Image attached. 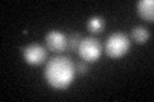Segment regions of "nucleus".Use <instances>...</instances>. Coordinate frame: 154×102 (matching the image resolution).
<instances>
[{
	"mask_svg": "<svg viewBox=\"0 0 154 102\" xmlns=\"http://www.w3.org/2000/svg\"><path fill=\"white\" fill-rule=\"evenodd\" d=\"M76 74V65L71 57L66 55L53 56L46 63L44 69V77L53 88L64 89L73 82Z\"/></svg>",
	"mask_w": 154,
	"mask_h": 102,
	"instance_id": "1",
	"label": "nucleus"
},
{
	"mask_svg": "<svg viewBox=\"0 0 154 102\" xmlns=\"http://www.w3.org/2000/svg\"><path fill=\"white\" fill-rule=\"evenodd\" d=\"M130 38L122 32L112 33L105 41V52L110 57H121L130 50Z\"/></svg>",
	"mask_w": 154,
	"mask_h": 102,
	"instance_id": "2",
	"label": "nucleus"
},
{
	"mask_svg": "<svg viewBox=\"0 0 154 102\" xmlns=\"http://www.w3.org/2000/svg\"><path fill=\"white\" fill-rule=\"evenodd\" d=\"M77 52L85 61L94 63L102 55V43L95 37H85L81 40Z\"/></svg>",
	"mask_w": 154,
	"mask_h": 102,
	"instance_id": "3",
	"label": "nucleus"
},
{
	"mask_svg": "<svg viewBox=\"0 0 154 102\" xmlns=\"http://www.w3.org/2000/svg\"><path fill=\"white\" fill-rule=\"evenodd\" d=\"M23 59L30 65H40L46 59V50L38 43H30L23 47Z\"/></svg>",
	"mask_w": 154,
	"mask_h": 102,
	"instance_id": "4",
	"label": "nucleus"
},
{
	"mask_svg": "<svg viewBox=\"0 0 154 102\" xmlns=\"http://www.w3.org/2000/svg\"><path fill=\"white\" fill-rule=\"evenodd\" d=\"M45 43L50 51L62 52L67 48V37H66L64 33L55 31V30H51L45 36Z\"/></svg>",
	"mask_w": 154,
	"mask_h": 102,
	"instance_id": "5",
	"label": "nucleus"
},
{
	"mask_svg": "<svg viewBox=\"0 0 154 102\" xmlns=\"http://www.w3.org/2000/svg\"><path fill=\"white\" fill-rule=\"evenodd\" d=\"M137 13L143 19L153 22L154 19V1L153 0H140L136 3Z\"/></svg>",
	"mask_w": 154,
	"mask_h": 102,
	"instance_id": "6",
	"label": "nucleus"
},
{
	"mask_svg": "<svg viewBox=\"0 0 154 102\" xmlns=\"http://www.w3.org/2000/svg\"><path fill=\"white\" fill-rule=\"evenodd\" d=\"M149 32L145 27H143V26H136V27H134L132 28V31H131V37H132V40L136 42V43H145L148 40H149Z\"/></svg>",
	"mask_w": 154,
	"mask_h": 102,
	"instance_id": "7",
	"label": "nucleus"
},
{
	"mask_svg": "<svg viewBox=\"0 0 154 102\" xmlns=\"http://www.w3.org/2000/svg\"><path fill=\"white\" fill-rule=\"evenodd\" d=\"M104 26H105L104 19L102 17H98V16L89 18L88 23H86V27H88V30L91 33H100L104 30Z\"/></svg>",
	"mask_w": 154,
	"mask_h": 102,
	"instance_id": "8",
	"label": "nucleus"
},
{
	"mask_svg": "<svg viewBox=\"0 0 154 102\" xmlns=\"http://www.w3.org/2000/svg\"><path fill=\"white\" fill-rule=\"evenodd\" d=\"M81 40H82V37H81L80 33H76V32L71 33V35L67 37V48H69L71 51H77Z\"/></svg>",
	"mask_w": 154,
	"mask_h": 102,
	"instance_id": "9",
	"label": "nucleus"
},
{
	"mask_svg": "<svg viewBox=\"0 0 154 102\" xmlns=\"http://www.w3.org/2000/svg\"><path fill=\"white\" fill-rule=\"evenodd\" d=\"M89 71V65H88V61H79L76 64V73H79L80 75H84Z\"/></svg>",
	"mask_w": 154,
	"mask_h": 102,
	"instance_id": "10",
	"label": "nucleus"
}]
</instances>
